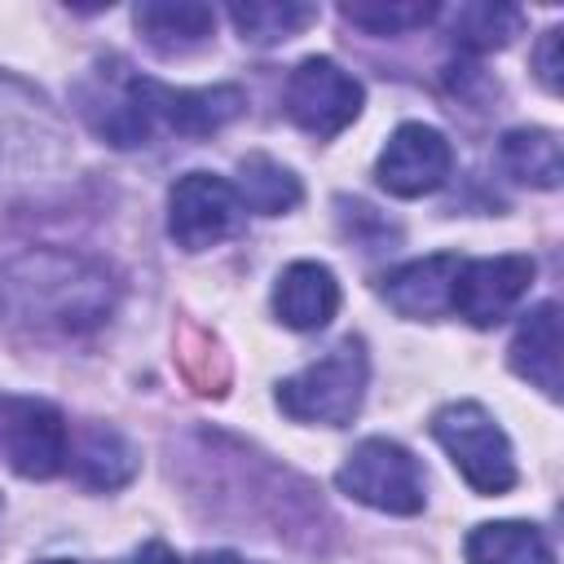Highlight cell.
Masks as SVG:
<instances>
[{
    "instance_id": "obj_1",
    "label": "cell",
    "mask_w": 564,
    "mask_h": 564,
    "mask_svg": "<svg viewBox=\"0 0 564 564\" xmlns=\"http://www.w3.org/2000/svg\"><path fill=\"white\" fill-rule=\"evenodd\" d=\"M119 304V278L70 247H26L0 269V313L26 335H88Z\"/></svg>"
},
{
    "instance_id": "obj_2",
    "label": "cell",
    "mask_w": 564,
    "mask_h": 564,
    "mask_svg": "<svg viewBox=\"0 0 564 564\" xmlns=\"http://www.w3.org/2000/svg\"><path fill=\"white\" fill-rule=\"evenodd\" d=\"M70 128L26 79L0 70V189H40L70 172Z\"/></svg>"
},
{
    "instance_id": "obj_3",
    "label": "cell",
    "mask_w": 564,
    "mask_h": 564,
    "mask_svg": "<svg viewBox=\"0 0 564 564\" xmlns=\"http://www.w3.org/2000/svg\"><path fill=\"white\" fill-rule=\"evenodd\" d=\"M370 379V357L361 335H344L326 357L308 361L291 379L278 383V410L295 423H322V427H344L357 419L361 397Z\"/></svg>"
},
{
    "instance_id": "obj_4",
    "label": "cell",
    "mask_w": 564,
    "mask_h": 564,
    "mask_svg": "<svg viewBox=\"0 0 564 564\" xmlns=\"http://www.w3.org/2000/svg\"><path fill=\"white\" fill-rule=\"evenodd\" d=\"M432 436L436 445L449 454V463L458 467V476L485 494V498H498L516 485V454H511V441L507 432L498 427V419L480 405V401H449L432 414Z\"/></svg>"
},
{
    "instance_id": "obj_5",
    "label": "cell",
    "mask_w": 564,
    "mask_h": 564,
    "mask_svg": "<svg viewBox=\"0 0 564 564\" xmlns=\"http://www.w3.org/2000/svg\"><path fill=\"white\" fill-rule=\"evenodd\" d=\"M335 485L339 494L388 516H419L427 502V480L419 458L388 436H366L361 445H352V454L335 471Z\"/></svg>"
},
{
    "instance_id": "obj_6",
    "label": "cell",
    "mask_w": 564,
    "mask_h": 564,
    "mask_svg": "<svg viewBox=\"0 0 564 564\" xmlns=\"http://www.w3.org/2000/svg\"><path fill=\"white\" fill-rule=\"evenodd\" d=\"M66 419L44 397L0 392V463L26 480H48L66 467Z\"/></svg>"
},
{
    "instance_id": "obj_7",
    "label": "cell",
    "mask_w": 564,
    "mask_h": 564,
    "mask_svg": "<svg viewBox=\"0 0 564 564\" xmlns=\"http://www.w3.org/2000/svg\"><path fill=\"white\" fill-rule=\"evenodd\" d=\"M361 84L335 62V57H304L291 75H286V88H282V106H286V119L295 128H304L308 137L317 141H330L339 137L357 115H361Z\"/></svg>"
},
{
    "instance_id": "obj_8",
    "label": "cell",
    "mask_w": 564,
    "mask_h": 564,
    "mask_svg": "<svg viewBox=\"0 0 564 564\" xmlns=\"http://www.w3.org/2000/svg\"><path fill=\"white\" fill-rule=\"evenodd\" d=\"M75 106L88 119V128L119 150L145 145L154 137V123H150L145 101H141V75L119 57H101L75 84Z\"/></svg>"
},
{
    "instance_id": "obj_9",
    "label": "cell",
    "mask_w": 564,
    "mask_h": 564,
    "mask_svg": "<svg viewBox=\"0 0 564 564\" xmlns=\"http://www.w3.org/2000/svg\"><path fill=\"white\" fill-rule=\"evenodd\" d=\"M242 203L225 176L212 172H185L167 194V234L185 251H207L238 234Z\"/></svg>"
},
{
    "instance_id": "obj_10",
    "label": "cell",
    "mask_w": 564,
    "mask_h": 564,
    "mask_svg": "<svg viewBox=\"0 0 564 564\" xmlns=\"http://www.w3.org/2000/svg\"><path fill=\"white\" fill-rule=\"evenodd\" d=\"M533 256L507 251V256H485V260H463L454 278V313L480 330L498 326L502 317L516 313V304L533 286Z\"/></svg>"
},
{
    "instance_id": "obj_11",
    "label": "cell",
    "mask_w": 564,
    "mask_h": 564,
    "mask_svg": "<svg viewBox=\"0 0 564 564\" xmlns=\"http://www.w3.org/2000/svg\"><path fill=\"white\" fill-rule=\"evenodd\" d=\"M454 167V145L432 123H401L379 150L375 176L392 198H423L445 185Z\"/></svg>"
},
{
    "instance_id": "obj_12",
    "label": "cell",
    "mask_w": 564,
    "mask_h": 564,
    "mask_svg": "<svg viewBox=\"0 0 564 564\" xmlns=\"http://www.w3.org/2000/svg\"><path fill=\"white\" fill-rule=\"evenodd\" d=\"M141 101H145L150 123H163V128H172L181 137H212L225 123H234L242 115V106H247L242 88H234V84L172 88V84H159L150 75H141Z\"/></svg>"
},
{
    "instance_id": "obj_13",
    "label": "cell",
    "mask_w": 564,
    "mask_h": 564,
    "mask_svg": "<svg viewBox=\"0 0 564 564\" xmlns=\"http://www.w3.org/2000/svg\"><path fill=\"white\" fill-rule=\"evenodd\" d=\"M458 256L454 251H436L423 260H410L401 269H392L383 278V300L401 313V317H445L454 313V278H458Z\"/></svg>"
},
{
    "instance_id": "obj_14",
    "label": "cell",
    "mask_w": 564,
    "mask_h": 564,
    "mask_svg": "<svg viewBox=\"0 0 564 564\" xmlns=\"http://www.w3.org/2000/svg\"><path fill=\"white\" fill-rule=\"evenodd\" d=\"M66 463H70V476L84 485V489H123L137 467H141V454L137 445L110 427V423H84L75 432V441L66 445Z\"/></svg>"
},
{
    "instance_id": "obj_15",
    "label": "cell",
    "mask_w": 564,
    "mask_h": 564,
    "mask_svg": "<svg viewBox=\"0 0 564 564\" xmlns=\"http://www.w3.org/2000/svg\"><path fill=\"white\" fill-rule=\"evenodd\" d=\"M273 313L291 330H322L339 313V282L317 260H295L278 273Z\"/></svg>"
},
{
    "instance_id": "obj_16",
    "label": "cell",
    "mask_w": 564,
    "mask_h": 564,
    "mask_svg": "<svg viewBox=\"0 0 564 564\" xmlns=\"http://www.w3.org/2000/svg\"><path fill=\"white\" fill-rule=\"evenodd\" d=\"M132 22L159 57H185L212 40L216 9L198 0H145L132 9Z\"/></svg>"
},
{
    "instance_id": "obj_17",
    "label": "cell",
    "mask_w": 564,
    "mask_h": 564,
    "mask_svg": "<svg viewBox=\"0 0 564 564\" xmlns=\"http://www.w3.org/2000/svg\"><path fill=\"white\" fill-rule=\"evenodd\" d=\"M511 370L533 383L542 397H560V304L542 300L533 313H524V322L516 326V339L507 348Z\"/></svg>"
},
{
    "instance_id": "obj_18",
    "label": "cell",
    "mask_w": 564,
    "mask_h": 564,
    "mask_svg": "<svg viewBox=\"0 0 564 564\" xmlns=\"http://www.w3.org/2000/svg\"><path fill=\"white\" fill-rule=\"evenodd\" d=\"M467 564H555L551 542L529 520H489L476 524L463 542Z\"/></svg>"
},
{
    "instance_id": "obj_19",
    "label": "cell",
    "mask_w": 564,
    "mask_h": 564,
    "mask_svg": "<svg viewBox=\"0 0 564 564\" xmlns=\"http://www.w3.org/2000/svg\"><path fill=\"white\" fill-rule=\"evenodd\" d=\"M498 163L511 181L533 185V189H555L560 176H564L560 137L551 128H511V132H502Z\"/></svg>"
},
{
    "instance_id": "obj_20",
    "label": "cell",
    "mask_w": 564,
    "mask_h": 564,
    "mask_svg": "<svg viewBox=\"0 0 564 564\" xmlns=\"http://www.w3.org/2000/svg\"><path fill=\"white\" fill-rule=\"evenodd\" d=\"M234 194H238L242 212H256V216H282L304 198L300 176L269 154H242L238 159Z\"/></svg>"
},
{
    "instance_id": "obj_21",
    "label": "cell",
    "mask_w": 564,
    "mask_h": 564,
    "mask_svg": "<svg viewBox=\"0 0 564 564\" xmlns=\"http://www.w3.org/2000/svg\"><path fill=\"white\" fill-rule=\"evenodd\" d=\"M524 26V13L516 4H458L449 13V40L463 53H494L507 48Z\"/></svg>"
},
{
    "instance_id": "obj_22",
    "label": "cell",
    "mask_w": 564,
    "mask_h": 564,
    "mask_svg": "<svg viewBox=\"0 0 564 564\" xmlns=\"http://www.w3.org/2000/svg\"><path fill=\"white\" fill-rule=\"evenodd\" d=\"M229 22L238 26L247 44L269 48V44L300 35L308 22H317V9L295 4V0H247V4H229Z\"/></svg>"
},
{
    "instance_id": "obj_23",
    "label": "cell",
    "mask_w": 564,
    "mask_h": 564,
    "mask_svg": "<svg viewBox=\"0 0 564 564\" xmlns=\"http://www.w3.org/2000/svg\"><path fill=\"white\" fill-rule=\"evenodd\" d=\"M339 13H344V22H352V26L370 31V35H405L414 26H427L441 9L401 0V4H339Z\"/></svg>"
},
{
    "instance_id": "obj_24",
    "label": "cell",
    "mask_w": 564,
    "mask_h": 564,
    "mask_svg": "<svg viewBox=\"0 0 564 564\" xmlns=\"http://www.w3.org/2000/svg\"><path fill=\"white\" fill-rule=\"evenodd\" d=\"M181 370L185 379L194 383V392H207V397H220L225 383H229V357L220 352V344L203 330H185V344H181Z\"/></svg>"
},
{
    "instance_id": "obj_25",
    "label": "cell",
    "mask_w": 564,
    "mask_h": 564,
    "mask_svg": "<svg viewBox=\"0 0 564 564\" xmlns=\"http://www.w3.org/2000/svg\"><path fill=\"white\" fill-rule=\"evenodd\" d=\"M533 75L542 79L546 93H560V26H551V31L538 35V48H533Z\"/></svg>"
},
{
    "instance_id": "obj_26",
    "label": "cell",
    "mask_w": 564,
    "mask_h": 564,
    "mask_svg": "<svg viewBox=\"0 0 564 564\" xmlns=\"http://www.w3.org/2000/svg\"><path fill=\"white\" fill-rule=\"evenodd\" d=\"M128 564H181V555L167 546V542H145L128 555Z\"/></svg>"
},
{
    "instance_id": "obj_27",
    "label": "cell",
    "mask_w": 564,
    "mask_h": 564,
    "mask_svg": "<svg viewBox=\"0 0 564 564\" xmlns=\"http://www.w3.org/2000/svg\"><path fill=\"white\" fill-rule=\"evenodd\" d=\"M189 564H256V560H242V555H234V551H203V555H194Z\"/></svg>"
},
{
    "instance_id": "obj_28",
    "label": "cell",
    "mask_w": 564,
    "mask_h": 564,
    "mask_svg": "<svg viewBox=\"0 0 564 564\" xmlns=\"http://www.w3.org/2000/svg\"><path fill=\"white\" fill-rule=\"evenodd\" d=\"M35 564H84V560H35Z\"/></svg>"
}]
</instances>
